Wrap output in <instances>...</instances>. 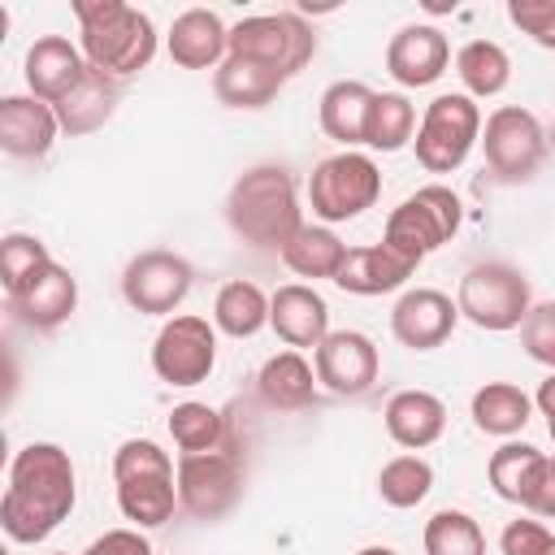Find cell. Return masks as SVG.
<instances>
[{"mask_svg": "<svg viewBox=\"0 0 555 555\" xmlns=\"http://www.w3.org/2000/svg\"><path fill=\"white\" fill-rule=\"evenodd\" d=\"M78 499V477L69 451L56 442H26L9 464V486L0 499V525L13 542H43L61 520H69Z\"/></svg>", "mask_w": 555, "mask_h": 555, "instance_id": "6da1fadb", "label": "cell"}, {"mask_svg": "<svg viewBox=\"0 0 555 555\" xmlns=\"http://www.w3.org/2000/svg\"><path fill=\"white\" fill-rule=\"evenodd\" d=\"M225 221L230 230L256 247V251H278L304 230L299 199H295V178L282 165H256L234 178L225 195Z\"/></svg>", "mask_w": 555, "mask_h": 555, "instance_id": "7a4b0ae2", "label": "cell"}, {"mask_svg": "<svg viewBox=\"0 0 555 555\" xmlns=\"http://www.w3.org/2000/svg\"><path fill=\"white\" fill-rule=\"evenodd\" d=\"M78 43L91 69L121 82L152 65L156 56V26L147 13L121 0H74Z\"/></svg>", "mask_w": 555, "mask_h": 555, "instance_id": "3957f363", "label": "cell"}, {"mask_svg": "<svg viewBox=\"0 0 555 555\" xmlns=\"http://www.w3.org/2000/svg\"><path fill=\"white\" fill-rule=\"evenodd\" d=\"M113 481H117V507L134 529H156L178 507V468L169 451H160L147 438H130L113 455Z\"/></svg>", "mask_w": 555, "mask_h": 555, "instance_id": "277c9868", "label": "cell"}, {"mask_svg": "<svg viewBox=\"0 0 555 555\" xmlns=\"http://www.w3.org/2000/svg\"><path fill=\"white\" fill-rule=\"evenodd\" d=\"M460 217H464L460 195H455L451 186H442V182H429V186L412 191V195L386 217L382 243L421 264L429 251H438V247L460 230Z\"/></svg>", "mask_w": 555, "mask_h": 555, "instance_id": "5b68a950", "label": "cell"}, {"mask_svg": "<svg viewBox=\"0 0 555 555\" xmlns=\"http://www.w3.org/2000/svg\"><path fill=\"white\" fill-rule=\"evenodd\" d=\"M460 317H468L477 330H516L529 317V282L516 264L507 260H481L460 278V295H455Z\"/></svg>", "mask_w": 555, "mask_h": 555, "instance_id": "8992f818", "label": "cell"}, {"mask_svg": "<svg viewBox=\"0 0 555 555\" xmlns=\"http://www.w3.org/2000/svg\"><path fill=\"white\" fill-rule=\"evenodd\" d=\"M243 499V455L234 434L217 451L178 460V507L195 520H221Z\"/></svg>", "mask_w": 555, "mask_h": 555, "instance_id": "52a82bcc", "label": "cell"}, {"mask_svg": "<svg viewBox=\"0 0 555 555\" xmlns=\"http://www.w3.org/2000/svg\"><path fill=\"white\" fill-rule=\"evenodd\" d=\"M225 56H247V61L278 69L282 78H291L317 56V35L299 13H256V17H243L238 26H230Z\"/></svg>", "mask_w": 555, "mask_h": 555, "instance_id": "ba28073f", "label": "cell"}, {"mask_svg": "<svg viewBox=\"0 0 555 555\" xmlns=\"http://www.w3.org/2000/svg\"><path fill=\"white\" fill-rule=\"evenodd\" d=\"M477 139H481V108L473 104V95L451 91V95H438L425 104L412 147L429 173H451L468 160Z\"/></svg>", "mask_w": 555, "mask_h": 555, "instance_id": "9c48e42d", "label": "cell"}, {"mask_svg": "<svg viewBox=\"0 0 555 555\" xmlns=\"http://www.w3.org/2000/svg\"><path fill=\"white\" fill-rule=\"evenodd\" d=\"M382 195V169L364 152H338L325 156L308 178V204L321 221H351L364 208H373Z\"/></svg>", "mask_w": 555, "mask_h": 555, "instance_id": "30bf717a", "label": "cell"}, {"mask_svg": "<svg viewBox=\"0 0 555 555\" xmlns=\"http://www.w3.org/2000/svg\"><path fill=\"white\" fill-rule=\"evenodd\" d=\"M481 147H486V165L499 182H529L546 160V134H542L538 117L520 104H499L486 117Z\"/></svg>", "mask_w": 555, "mask_h": 555, "instance_id": "8fae6325", "label": "cell"}, {"mask_svg": "<svg viewBox=\"0 0 555 555\" xmlns=\"http://www.w3.org/2000/svg\"><path fill=\"white\" fill-rule=\"evenodd\" d=\"M152 369L169 386H199L217 369V330L204 317H169L152 343Z\"/></svg>", "mask_w": 555, "mask_h": 555, "instance_id": "7c38bea8", "label": "cell"}, {"mask_svg": "<svg viewBox=\"0 0 555 555\" xmlns=\"http://www.w3.org/2000/svg\"><path fill=\"white\" fill-rule=\"evenodd\" d=\"M191 291V264L178 256V251H165V247H152V251H139L126 273H121V295L134 312H147V317H165L173 312Z\"/></svg>", "mask_w": 555, "mask_h": 555, "instance_id": "4fadbf2b", "label": "cell"}, {"mask_svg": "<svg viewBox=\"0 0 555 555\" xmlns=\"http://www.w3.org/2000/svg\"><path fill=\"white\" fill-rule=\"evenodd\" d=\"M312 369H317V382L330 395L360 399V395L373 390V382L382 373V356H377V347H373L369 334H360V330H334L312 351Z\"/></svg>", "mask_w": 555, "mask_h": 555, "instance_id": "5bb4252c", "label": "cell"}, {"mask_svg": "<svg viewBox=\"0 0 555 555\" xmlns=\"http://www.w3.org/2000/svg\"><path fill=\"white\" fill-rule=\"evenodd\" d=\"M460 321V308L451 304V295L434 291V286H416V291H403L390 308V334L412 347V351H434L451 338Z\"/></svg>", "mask_w": 555, "mask_h": 555, "instance_id": "9a60e30c", "label": "cell"}, {"mask_svg": "<svg viewBox=\"0 0 555 555\" xmlns=\"http://www.w3.org/2000/svg\"><path fill=\"white\" fill-rule=\"evenodd\" d=\"M78 308V282L65 264H43L35 278H26L13 295H9V312L30 325V330H56L69 321V312Z\"/></svg>", "mask_w": 555, "mask_h": 555, "instance_id": "2e32d148", "label": "cell"}, {"mask_svg": "<svg viewBox=\"0 0 555 555\" xmlns=\"http://www.w3.org/2000/svg\"><path fill=\"white\" fill-rule=\"evenodd\" d=\"M447 61H451V43L438 26H425V22H412L403 30H395L390 48H386V74L399 82V87H429L447 74Z\"/></svg>", "mask_w": 555, "mask_h": 555, "instance_id": "e0dca14e", "label": "cell"}, {"mask_svg": "<svg viewBox=\"0 0 555 555\" xmlns=\"http://www.w3.org/2000/svg\"><path fill=\"white\" fill-rule=\"evenodd\" d=\"M87 74L82 48H74L65 35H43L26 52V87L43 104H61Z\"/></svg>", "mask_w": 555, "mask_h": 555, "instance_id": "ac0fdd59", "label": "cell"}, {"mask_svg": "<svg viewBox=\"0 0 555 555\" xmlns=\"http://www.w3.org/2000/svg\"><path fill=\"white\" fill-rule=\"evenodd\" d=\"M61 134L56 108L35 95H4L0 100V147L22 160H39L52 152Z\"/></svg>", "mask_w": 555, "mask_h": 555, "instance_id": "d6986e66", "label": "cell"}, {"mask_svg": "<svg viewBox=\"0 0 555 555\" xmlns=\"http://www.w3.org/2000/svg\"><path fill=\"white\" fill-rule=\"evenodd\" d=\"M269 325H273V334L291 351H299V347H312L317 351L325 343V334H330V308H325V299L312 286L291 282V286H278L273 291V299H269Z\"/></svg>", "mask_w": 555, "mask_h": 555, "instance_id": "ffe728a7", "label": "cell"}, {"mask_svg": "<svg viewBox=\"0 0 555 555\" xmlns=\"http://www.w3.org/2000/svg\"><path fill=\"white\" fill-rule=\"evenodd\" d=\"M421 264L399 256L395 247L386 243H369V247H351L334 286L347 291V295H386V291H399Z\"/></svg>", "mask_w": 555, "mask_h": 555, "instance_id": "44dd1931", "label": "cell"}, {"mask_svg": "<svg viewBox=\"0 0 555 555\" xmlns=\"http://www.w3.org/2000/svg\"><path fill=\"white\" fill-rule=\"evenodd\" d=\"M230 52V30L212 9H186L169 26V61L182 69H212Z\"/></svg>", "mask_w": 555, "mask_h": 555, "instance_id": "7402d4cb", "label": "cell"}, {"mask_svg": "<svg viewBox=\"0 0 555 555\" xmlns=\"http://www.w3.org/2000/svg\"><path fill=\"white\" fill-rule=\"evenodd\" d=\"M386 434L408 447V451H421V447H434L447 429V403L429 390H399L390 395L386 403Z\"/></svg>", "mask_w": 555, "mask_h": 555, "instance_id": "603a6c76", "label": "cell"}, {"mask_svg": "<svg viewBox=\"0 0 555 555\" xmlns=\"http://www.w3.org/2000/svg\"><path fill=\"white\" fill-rule=\"evenodd\" d=\"M546 468H551V455L538 451L533 442H503V447L490 455V468H486V473H490V486H494L499 499L520 503V507L529 512V503H533V494H538Z\"/></svg>", "mask_w": 555, "mask_h": 555, "instance_id": "cb8c5ba5", "label": "cell"}, {"mask_svg": "<svg viewBox=\"0 0 555 555\" xmlns=\"http://www.w3.org/2000/svg\"><path fill=\"white\" fill-rule=\"evenodd\" d=\"M282 74L260 65V61H247V56H225L212 74V91L225 108H264L278 91H282Z\"/></svg>", "mask_w": 555, "mask_h": 555, "instance_id": "d4e9b609", "label": "cell"}, {"mask_svg": "<svg viewBox=\"0 0 555 555\" xmlns=\"http://www.w3.org/2000/svg\"><path fill=\"white\" fill-rule=\"evenodd\" d=\"M256 390H260V399H264L269 408H278V412H299V408H308L312 395H317V369H312L299 351H278V356L264 360V369H260V377H256Z\"/></svg>", "mask_w": 555, "mask_h": 555, "instance_id": "484cf974", "label": "cell"}, {"mask_svg": "<svg viewBox=\"0 0 555 555\" xmlns=\"http://www.w3.org/2000/svg\"><path fill=\"white\" fill-rule=\"evenodd\" d=\"M52 108H56L61 130H69V134H91V130H100V126L113 117V108H117V82L87 65L82 82H78L61 104H52Z\"/></svg>", "mask_w": 555, "mask_h": 555, "instance_id": "4316f807", "label": "cell"}, {"mask_svg": "<svg viewBox=\"0 0 555 555\" xmlns=\"http://www.w3.org/2000/svg\"><path fill=\"white\" fill-rule=\"evenodd\" d=\"M369 104H373V91H369L364 82H356V78L330 82V87H325V95H321V108H317L321 130H325L330 139L347 143V152H351V143H364Z\"/></svg>", "mask_w": 555, "mask_h": 555, "instance_id": "83f0119b", "label": "cell"}, {"mask_svg": "<svg viewBox=\"0 0 555 555\" xmlns=\"http://www.w3.org/2000/svg\"><path fill=\"white\" fill-rule=\"evenodd\" d=\"M529 412H533V399L512 386V382H486L477 395H473V425L490 438H512L529 425Z\"/></svg>", "mask_w": 555, "mask_h": 555, "instance_id": "f1b7e54d", "label": "cell"}, {"mask_svg": "<svg viewBox=\"0 0 555 555\" xmlns=\"http://www.w3.org/2000/svg\"><path fill=\"white\" fill-rule=\"evenodd\" d=\"M212 325L230 338H251L269 325V295L256 286V282H225L212 299Z\"/></svg>", "mask_w": 555, "mask_h": 555, "instance_id": "f546056e", "label": "cell"}, {"mask_svg": "<svg viewBox=\"0 0 555 555\" xmlns=\"http://www.w3.org/2000/svg\"><path fill=\"white\" fill-rule=\"evenodd\" d=\"M347 243L330 230V225H304L286 247H282V260H286V269L291 273H299V278H338V269H343V260H347Z\"/></svg>", "mask_w": 555, "mask_h": 555, "instance_id": "4dcf8cb0", "label": "cell"}, {"mask_svg": "<svg viewBox=\"0 0 555 555\" xmlns=\"http://www.w3.org/2000/svg\"><path fill=\"white\" fill-rule=\"evenodd\" d=\"M416 139V108L399 91H373L369 121H364V143L373 152H399Z\"/></svg>", "mask_w": 555, "mask_h": 555, "instance_id": "1f68e13d", "label": "cell"}, {"mask_svg": "<svg viewBox=\"0 0 555 555\" xmlns=\"http://www.w3.org/2000/svg\"><path fill=\"white\" fill-rule=\"evenodd\" d=\"M455 74L468 87V95H499L512 82V56L494 39H468L455 52Z\"/></svg>", "mask_w": 555, "mask_h": 555, "instance_id": "d6a6232c", "label": "cell"}, {"mask_svg": "<svg viewBox=\"0 0 555 555\" xmlns=\"http://www.w3.org/2000/svg\"><path fill=\"white\" fill-rule=\"evenodd\" d=\"M169 438L182 455H199V451H217L230 438V425L217 408L191 399V403H178L169 412Z\"/></svg>", "mask_w": 555, "mask_h": 555, "instance_id": "836d02e7", "label": "cell"}, {"mask_svg": "<svg viewBox=\"0 0 555 555\" xmlns=\"http://www.w3.org/2000/svg\"><path fill=\"white\" fill-rule=\"evenodd\" d=\"M425 555H486L481 525L455 507L434 512L425 520Z\"/></svg>", "mask_w": 555, "mask_h": 555, "instance_id": "e575fe53", "label": "cell"}, {"mask_svg": "<svg viewBox=\"0 0 555 555\" xmlns=\"http://www.w3.org/2000/svg\"><path fill=\"white\" fill-rule=\"evenodd\" d=\"M434 486V468L421 455H395L377 473V494L390 507H416Z\"/></svg>", "mask_w": 555, "mask_h": 555, "instance_id": "d590c367", "label": "cell"}, {"mask_svg": "<svg viewBox=\"0 0 555 555\" xmlns=\"http://www.w3.org/2000/svg\"><path fill=\"white\" fill-rule=\"evenodd\" d=\"M43 264H52V256L35 234H4V243H0V282H4L9 295L26 278H35Z\"/></svg>", "mask_w": 555, "mask_h": 555, "instance_id": "8d00e7d4", "label": "cell"}, {"mask_svg": "<svg viewBox=\"0 0 555 555\" xmlns=\"http://www.w3.org/2000/svg\"><path fill=\"white\" fill-rule=\"evenodd\" d=\"M520 343L538 364L555 373V299L529 308V317L520 321Z\"/></svg>", "mask_w": 555, "mask_h": 555, "instance_id": "74e56055", "label": "cell"}, {"mask_svg": "<svg viewBox=\"0 0 555 555\" xmlns=\"http://www.w3.org/2000/svg\"><path fill=\"white\" fill-rule=\"evenodd\" d=\"M507 17L538 48H551L555 52V0H507Z\"/></svg>", "mask_w": 555, "mask_h": 555, "instance_id": "f35d334b", "label": "cell"}, {"mask_svg": "<svg viewBox=\"0 0 555 555\" xmlns=\"http://www.w3.org/2000/svg\"><path fill=\"white\" fill-rule=\"evenodd\" d=\"M551 546H555V533L542 520H512L499 538L503 555H551Z\"/></svg>", "mask_w": 555, "mask_h": 555, "instance_id": "ab89813d", "label": "cell"}, {"mask_svg": "<svg viewBox=\"0 0 555 555\" xmlns=\"http://www.w3.org/2000/svg\"><path fill=\"white\" fill-rule=\"evenodd\" d=\"M82 555H152V542L139 529H108Z\"/></svg>", "mask_w": 555, "mask_h": 555, "instance_id": "60d3db41", "label": "cell"}, {"mask_svg": "<svg viewBox=\"0 0 555 555\" xmlns=\"http://www.w3.org/2000/svg\"><path fill=\"white\" fill-rule=\"evenodd\" d=\"M533 403H538V412L546 416V421H555V373L538 386V395H533Z\"/></svg>", "mask_w": 555, "mask_h": 555, "instance_id": "b9f144b4", "label": "cell"}, {"mask_svg": "<svg viewBox=\"0 0 555 555\" xmlns=\"http://www.w3.org/2000/svg\"><path fill=\"white\" fill-rule=\"evenodd\" d=\"M356 555H399V551H390V546H364V551H356Z\"/></svg>", "mask_w": 555, "mask_h": 555, "instance_id": "7bdbcfd3", "label": "cell"}, {"mask_svg": "<svg viewBox=\"0 0 555 555\" xmlns=\"http://www.w3.org/2000/svg\"><path fill=\"white\" fill-rule=\"evenodd\" d=\"M546 429H551V442H555V421H546Z\"/></svg>", "mask_w": 555, "mask_h": 555, "instance_id": "ee69618b", "label": "cell"}, {"mask_svg": "<svg viewBox=\"0 0 555 555\" xmlns=\"http://www.w3.org/2000/svg\"><path fill=\"white\" fill-rule=\"evenodd\" d=\"M551 555H555V546H551Z\"/></svg>", "mask_w": 555, "mask_h": 555, "instance_id": "f6af8a7d", "label": "cell"}, {"mask_svg": "<svg viewBox=\"0 0 555 555\" xmlns=\"http://www.w3.org/2000/svg\"><path fill=\"white\" fill-rule=\"evenodd\" d=\"M61 555H65V551H61Z\"/></svg>", "mask_w": 555, "mask_h": 555, "instance_id": "bcb514c9", "label": "cell"}]
</instances>
